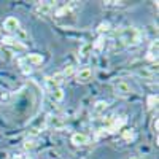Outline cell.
I'll return each mask as SVG.
<instances>
[{
	"instance_id": "cell-3",
	"label": "cell",
	"mask_w": 159,
	"mask_h": 159,
	"mask_svg": "<svg viewBox=\"0 0 159 159\" xmlns=\"http://www.w3.org/2000/svg\"><path fill=\"white\" fill-rule=\"evenodd\" d=\"M3 29L7 32H16L19 29V19L15 18V16H8L5 21H3Z\"/></svg>"
},
{
	"instance_id": "cell-19",
	"label": "cell",
	"mask_w": 159,
	"mask_h": 159,
	"mask_svg": "<svg viewBox=\"0 0 159 159\" xmlns=\"http://www.w3.org/2000/svg\"><path fill=\"white\" fill-rule=\"evenodd\" d=\"M108 29H110V24H108V22H105V24H100V25H99V30H100V32H103V30L107 32Z\"/></svg>"
},
{
	"instance_id": "cell-7",
	"label": "cell",
	"mask_w": 159,
	"mask_h": 159,
	"mask_svg": "<svg viewBox=\"0 0 159 159\" xmlns=\"http://www.w3.org/2000/svg\"><path fill=\"white\" fill-rule=\"evenodd\" d=\"M72 143L75 145V147H83V145H88L89 143V137L86 134H73L72 135Z\"/></svg>"
},
{
	"instance_id": "cell-21",
	"label": "cell",
	"mask_w": 159,
	"mask_h": 159,
	"mask_svg": "<svg viewBox=\"0 0 159 159\" xmlns=\"http://www.w3.org/2000/svg\"><path fill=\"white\" fill-rule=\"evenodd\" d=\"M129 159H142V157H140V156H130Z\"/></svg>"
},
{
	"instance_id": "cell-13",
	"label": "cell",
	"mask_w": 159,
	"mask_h": 159,
	"mask_svg": "<svg viewBox=\"0 0 159 159\" xmlns=\"http://www.w3.org/2000/svg\"><path fill=\"white\" fill-rule=\"evenodd\" d=\"M69 13H70V7L65 5V7H62L61 10L56 11V15H57V16H65V15H69Z\"/></svg>"
},
{
	"instance_id": "cell-16",
	"label": "cell",
	"mask_w": 159,
	"mask_h": 159,
	"mask_svg": "<svg viewBox=\"0 0 159 159\" xmlns=\"http://www.w3.org/2000/svg\"><path fill=\"white\" fill-rule=\"evenodd\" d=\"M123 137L126 140H132V139H134V130H124L123 132Z\"/></svg>"
},
{
	"instance_id": "cell-17",
	"label": "cell",
	"mask_w": 159,
	"mask_h": 159,
	"mask_svg": "<svg viewBox=\"0 0 159 159\" xmlns=\"http://www.w3.org/2000/svg\"><path fill=\"white\" fill-rule=\"evenodd\" d=\"M51 124L54 126V127H61V126H62V121H61V119H59L57 116H54V118L51 119Z\"/></svg>"
},
{
	"instance_id": "cell-12",
	"label": "cell",
	"mask_w": 159,
	"mask_h": 159,
	"mask_svg": "<svg viewBox=\"0 0 159 159\" xmlns=\"http://www.w3.org/2000/svg\"><path fill=\"white\" fill-rule=\"evenodd\" d=\"M137 75L139 76H142V78H153V72L151 70H148V69H139L137 70Z\"/></svg>"
},
{
	"instance_id": "cell-5",
	"label": "cell",
	"mask_w": 159,
	"mask_h": 159,
	"mask_svg": "<svg viewBox=\"0 0 159 159\" xmlns=\"http://www.w3.org/2000/svg\"><path fill=\"white\" fill-rule=\"evenodd\" d=\"M91 80H92V70L89 67L81 69L76 73V81L78 83H88V81H91Z\"/></svg>"
},
{
	"instance_id": "cell-11",
	"label": "cell",
	"mask_w": 159,
	"mask_h": 159,
	"mask_svg": "<svg viewBox=\"0 0 159 159\" xmlns=\"http://www.w3.org/2000/svg\"><path fill=\"white\" fill-rule=\"evenodd\" d=\"M91 49H92V43H84L81 46V49H80V57H86Z\"/></svg>"
},
{
	"instance_id": "cell-2",
	"label": "cell",
	"mask_w": 159,
	"mask_h": 159,
	"mask_svg": "<svg viewBox=\"0 0 159 159\" xmlns=\"http://www.w3.org/2000/svg\"><path fill=\"white\" fill-rule=\"evenodd\" d=\"M113 89H115L116 94L123 96V97L132 94V88H130V84H127L126 81H116V83L113 84Z\"/></svg>"
},
{
	"instance_id": "cell-15",
	"label": "cell",
	"mask_w": 159,
	"mask_h": 159,
	"mask_svg": "<svg viewBox=\"0 0 159 159\" xmlns=\"http://www.w3.org/2000/svg\"><path fill=\"white\" fill-rule=\"evenodd\" d=\"M147 103H148V108H154V105L157 103V96H150Z\"/></svg>"
},
{
	"instance_id": "cell-4",
	"label": "cell",
	"mask_w": 159,
	"mask_h": 159,
	"mask_svg": "<svg viewBox=\"0 0 159 159\" xmlns=\"http://www.w3.org/2000/svg\"><path fill=\"white\" fill-rule=\"evenodd\" d=\"M51 11H52L51 2H38V3L35 5V13H38V15H42V16L49 15Z\"/></svg>"
},
{
	"instance_id": "cell-18",
	"label": "cell",
	"mask_w": 159,
	"mask_h": 159,
	"mask_svg": "<svg viewBox=\"0 0 159 159\" xmlns=\"http://www.w3.org/2000/svg\"><path fill=\"white\" fill-rule=\"evenodd\" d=\"M16 32H18V37H19L21 40H27V34H25L22 29H18Z\"/></svg>"
},
{
	"instance_id": "cell-20",
	"label": "cell",
	"mask_w": 159,
	"mask_h": 159,
	"mask_svg": "<svg viewBox=\"0 0 159 159\" xmlns=\"http://www.w3.org/2000/svg\"><path fill=\"white\" fill-rule=\"evenodd\" d=\"M24 147L27 148V150H30V148H34V147H35V143H34V142H27V143L24 145Z\"/></svg>"
},
{
	"instance_id": "cell-10",
	"label": "cell",
	"mask_w": 159,
	"mask_h": 159,
	"mask_svg": "<svg viewBox=\"0 0 159 159\" xmlns=\"http://www.w3.org/2000/svg\"><path fill=\"white\" fill-rule=\"evenodd\" d=\"M51 96L56 102H62L64 100V91L61 88H54V89H51Z\"/></svg>"
},
{
	"instance_id": "cell-6",
	"label": "cell",
	"mask_w": 159,
	"mask_h": 159,
	"mask_svg": "<svg viewBox=\"0 0 159 159\" xmlns=\"http://www.w3.org/2000/svg\"><path fill=\"white\" fill-rule=\"evenodd\" d=\"M29 64V65H40L43 62V56L42 54H37V52H32V54H27L24 57V61L21 64Z\"/></svg>"
},
{
	"instance_id": "cell-22",
	"label": "cell",
	"mask_w": 159,
	"mask_h": 159,
	"mask_svg": "<svg viewBox=\"0 0 159 159\" xmlns=\"http://www.w3.org/2000/svg\"><path fill=\"white\" fill-rule=\"evenodd\" d=\"M22 159H32V157H29V156H27V157H22Z\"/></svg>"
},
{
	"instance_id": "cell-8",
	"label": "cell",
	"mask_w": 159,
	"mask_h": 159,
	"mask_svg": "<svg viewBox=\"0 0 159 159\" xmlns=\"http://www.w3.org/2000/svg\"><path fill=\"white\" fill-rule=\"evenodd\" d=\"M107 107H108V103L105 102V100H99V102H96V105H94V108H92V111H94V115H102V113H105Z\"/></svg>"
},
{
	"instance_id": "cell-9",
	"label": "cell",
	"mask_w": 159,
	"mask_h": 159,
	"mask_svg": "<svg viewBox=\"0 0 159 159\" xmlns=\"http://www.w3.org/2000/svg\"><path fill=\"white\" fill-rule=\"evenodd\" d=\"M2 42H3L5 45H11V46L24 48V45H22V43H19V40H18V38H13V37H3V40H2Z\"/></svg>"
},
{
	"instance_id": "cell-14",
	"label": "cell",
	"mask_w": 159,
	"mask_h": 159,
	"mask_svg": "<svg viewBox=\"0 0 159 159\" xmlns=\"http://www.w3.org/2000/svg\"><path fill=\"white\" fill-rule=\"evenodd\" d=\"M73 72H75V67H73V65H67V67L64 69V72H62L61 75H62V76H70Z\"/></svg>"
},
{
	"instance_id": "cell-1",
	"label": "cell",
	"mask_w": 159,
	"mask_h": 159,
	"mask_svg": "<svg viewBox=\"0 0 159 159\" xmlns=\"http://www.w3.org/2000/svg\"><path fill=\"white\" fill-rule=\"evenodd\" d=\"M121 40L124 42V45H130V46H134V45H139L142 42V32L135 27H126L121 30Z\"/></svg>"
}]
</instances>
